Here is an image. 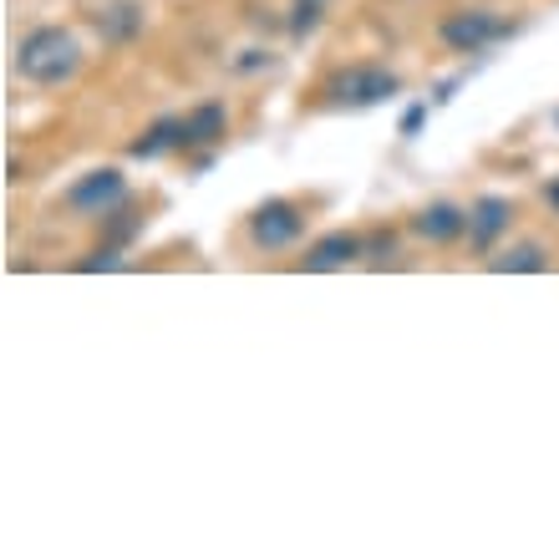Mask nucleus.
<instances>
[{"label":"nucleus","instance_id":"1","mask_svg":"<svg viewBox=\"0 0 559 559\" xmlns=\"http://www.w3.org/2000/svg\"><path fill=\"white\" fill-rule=\"evenodd\" d=\"M11 67L26 87L57 92V87H72L76 76H82V67H87V46H82L76 31L57 26V21H36V26L21 31Z\"/></svg>","mask_w":559,"mask_h":559},{"label":"nucleus","instance_id":"2","mask_svg":"<svg viewBox=\"0 0 559 559\" xmlns=\"http://www.w3.org/2000/svg\"><path fill=\"white\" fill-rule=\"evenodd\" d=\"M402 92V76L386 61H346L321 82V103L336 112H371Z\"/></svg>","mask_w":559,"mask_h":559},{"label":"nucleus","instance_id":"3","mask_svg":"<svg viewBox=\"0 0 559 559\" xmlns=\"http://www.w3.org/2000/svg\"><path fill=\"white\" fill-rule=\"evenodd\" d=\"M509 36H519V21L488 11V5H463V11H448L438 21V41L453 57H488Z\"/></svg>","mask_w":559,"mask_h":559},{"label":"nucleus","instance_id":"4","mask_svg":"<svg viewBox=\"0 0 559 559\" xmlns=\"http://www.w3.org/2000/svg\"><path fill=\"white\" fill-rule=\"evenodd\" d=\"M122 204H133V183H128V174H122V168H112V163L87 168L72 189L61 193V209H67L72 219H97V224H103L107 214H118Z\"/></svg>","mask_w":559,"mask_h":559},{"label":"nucleus","instance_id":"5","mask_svg":"<svg viewBox=\"0 0 559 559\" xmlns=\"http://www.w3.org/2000/svg\"><path fill=\"white\" fill-rule=\"evenodd\" d=\"M245 239H250L260 254H285L306 239V209L295 199H265V204L250 209L245 219Z\"/></svg>","mask_w":559,"mask_h":559},{"label":"nucleus","instance_id":"6","mask_svg":"<svg viewBox=\"0 0 559 559\" xmlns=\"http://www.w3.org/2000/svg\"><path fill=\"white\" fill-rule=\"evenodd\" d=\"M352 265H367V235H356V229H331V235L310 239L306 254H300L306 275H336V270Z\"/></svg>","mask_w":559,"mask_h":559},{"label":"nucleus","instance_id":"7","mask_svg":"<svg viewBox=\"0 0 559 559\" xmlns=\"http://www.w3.org/2000/svg\"><path fill=\"white\" fill-rule=\"evenodd\" d=\"M509 229H514V204L503 193H484V199L468 204V250L478 260H488V254L499 250L503 239H509Z\"/></svg>","mask_w":559,"mask_h":559},{"label":"nucleus","instance_id":"8","mask_svg":"<svg viewBox=\"0 0 559 559\" xmlns=\"http://www.w3.org/2000/svg\"><path fill=\"white\" fill-rule=\"evenodd\" d=\"M413 235L423 239V245H438V250H448V245H457V239H468V204L432 199V204H423L413 214Z\"/></svg>","mask_w":559,"mask_h":559},{"label":"nucleus","instance_id":"9","mask_svg":"<svg viewBox=\"0 0 559 559\" xmlns=\"http://www.w3.org/2000/svg\"><path fill=\"white\" fill-rule=\"evenodd\" d=\"M92 26H97L103 46H133L147 26L143 0H103V5L92 11Z\"/></svg>","mask_w":559,"mask_h":559},{"label":"nucleus","instance_id":"10","mask_svg":"<svg viewBox=\"0 0 559 559\" xmlns=\"http://www.w3.org/2000/svg\"><path fill=\"white\" fill-rule=\"evenodd\" d=\"M224 133H229V107H224V97L193 103L189 112H183V153H193V147H219Z\"/></svg>","mask_w":559,"mask_h":559},{"label":"nucleus","instance_id":"11","mask_svg":"<svg viewBox=\"0 0 559 559\" xmlns=\"http://www.w3.org/2000/svg\"><path fill=\"white\" fill-rule=\"evenodd\" d=\"M168 153H183V112H178V118L147 122L143 133L128 143V158H138V163H158V158H168Z\"/></svg>","mask_w":559,"mask_h":559},{"label":"nucleus","instance_id":"12","mask_svg":"<svg viewBox=\"0 0 559 559\" xmlns=\"http://www.w3.org/2000/svg\"><path fill=\"white\" fill-rule=\"evenodd\" d=\"M484 265L493 275H539V270H549V250L539 239H514V245H499Z\"/></svg>","mask_w":559,"mask_h":559},{"label":"nucleus","instance_id":"13","mask_svg":"<svg viewBox=\"0 0 559 559\" xmlns=\"http://www.w3.org/2000/svg\"><path fill=\"white\" fill-rule=\"evenodd\" d=\"M325 11H331V0H290V15H285L290 41H310L325 26Z\"/></svg>","mask_w":559,"mask_h":559},{"label":"nucleus","instance_id":"14","mask_svg":"<svg viewBox=\"0 0 559 559\" xmlns=\"http://www.w3.org/2000/svg\"><path fill=\"white\" fill-rule=\"evenodd\" d=\"M122 254H128V250H118V245H107V239H103V245H97L92 254H82L72 270H82V275H97V270H122V265H128Z\"/></svg>","mask_w":559,"mask_h":559},{"label":"nucleus","instance_id":"15","mask_svg":"<svg viewBox=\"0 0 559 559\" xmlns=\"http://www.w3.org/2000/svg\"><path fill=\"white\" fill-rule=\"evenodd\" d=\"M270 67H275V51H270V46H245V51L229 61L235 76H260V72H270Z\"/></svg>","mask_w":559,"mask_h":559},{"label":"nucleus","instance_id":"16","mask_svg":"<svg viewBox=\"0 0 559 559\" xmlns=\"http://www.w3.org/2000/svg\"><path fill=\"white\" fill-rule=\"evenodd\" d=\"M397 229H377V235H367V265H382V260H392L397 254Z\"/></svg>","mask_w":559,"mask_h":559},{"label":"nucleus","instance_id":"17","mask_svg":"<svg viewBox=\"0 0 559 559\" xmlns=\"http://www.w3.org/2000/svg\"><path fill=\"white\" fill-rule=\"evenodd\" d=\"M427 112H432V103H407V112H402V122H397V133L407 138V143L427 128Z\"/></svg>","mask_w":559,"mask_h":559},{"label":"nucleus","instance_id":"18","mask_svg":"<svg viewBox=\"0 0 559 559\" xmlns=\"http://www.w3.org/2000/svg\"><path fill=\"white\" fill-rule=\"evenodd\" d=\"M457 87H463V76H448V82H442V87L432 92V103H453V97H457Z\"/></svg>","mask_w":559,"mask_h":559},{"label":"nucleus","instance_id":"19","mask_svg":"<svg viewBox=\"0 0 559 559\" xmlns=\"http://www.w3.org/2000/svg\"><path fill=\"white\" fill-rule=\"evenodd\" d=\"M545 204H549V214H559V178L545 183Z\"/></svg>","mask_w":559,"mask_h":559},{"label":"nucleus","instance_id":"20","mask_svg":"<svg viewBox=\"0 0 559 559\" xmlns=\"http://www.w3.org/2000/svg\"><path fill=\"white\" fill-rule=\"evenodd\" d=\"M555 128H559V107H555Z\"/></svg>","mask_w":559,"mask_h":559}]
</instances>
